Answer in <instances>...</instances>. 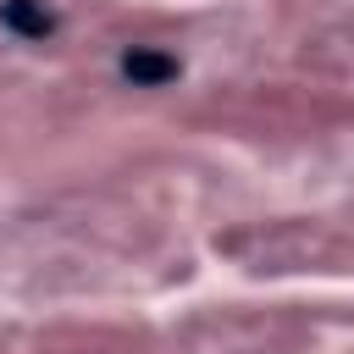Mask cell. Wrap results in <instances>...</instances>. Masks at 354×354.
I'll list each match as a JSON object with an SVG mask.
<instances>
[{"instance_id": "1", "label": "cell", "mask_w": 354, "mask_h": 354, "mask_svg": "<svg viewBox=\"0 0 354 354\" xmlns=\"http://www.w3.org/2000/svg\"><path fill=\"white\" fill-rule=\"evenodd\" d=\"M122 77L138 83V88H160V83L177 77V61L171 55H155V50H127L122 55Z\"/></svg>"}, {"instance_id": "2", "label": "cell", "mask_w": 354, "mask_h": 354, "mask_svg": "<svg viewBox=\"0 0 354 354\" xmlns=\"http://www.w3.org/2000/svg\"><path fill=\"white\" fill-rule=\"evenodd\" d=\"M0 22L22 39H44L55 28V17L44 11V0H0Z\"/></svg>"}]
</instances>
